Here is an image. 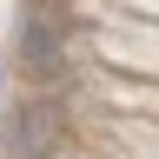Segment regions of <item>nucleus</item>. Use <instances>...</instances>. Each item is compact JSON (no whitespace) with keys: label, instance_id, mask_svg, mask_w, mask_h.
<instances>
[{"label":"nucleus","instance_id":"obj_1","mask_svg":"<svg viewBox=\"0 0 159 159\" xmlns=\"http://www.w3.org/2000/svg\"><path fill=\"white\" fill-rule=\"evenodd\" d=\"M20 60H27L33 73H53L60 60V7H33L27 27H20Z\"/></svg>","mask_w":159,"mask_h":159},{"label":"nucleus","instance_id":"obj_2","mask_svg":"<svg viewBox=\"0 0 159 159\" xmlns=\"http://www.w3.org/2000/svg\"><path fill=\"white\" fill-rule=\"evenodd\" d=\"M47 139H53V113L47 106H20L7 119V159H47Z\"/></svg>","mask_w":159,"mask_h":159}]
</instances>
